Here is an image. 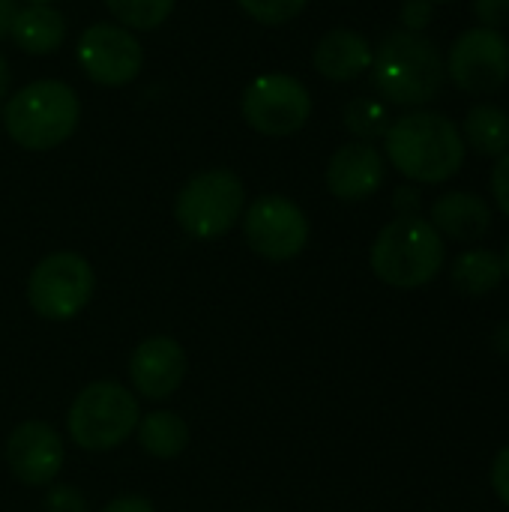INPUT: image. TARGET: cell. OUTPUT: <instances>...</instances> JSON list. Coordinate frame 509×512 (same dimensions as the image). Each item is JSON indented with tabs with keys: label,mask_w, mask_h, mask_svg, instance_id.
I'll return each instance as SVG.
<instances>
[{
	"label": "cell",
	"mask_w": 509,
	"mask_h": 512,
	"mask_svg": "<svg viewBox=\"0 0 509 512\" xmlns=\"http://www.w3.org/2000/svg\"><path fill=\"white\" fill-rule=\"evenodd\" d=\"M243 237L249 249L267 261H291L309 243V219L285 195H261L243 213Z\"/></svg>",
	"instance_id": "30bf717a"
},
{
	"label": "cell",
	"mask_w": 509,
	"mask_h": 512,
	"mask_svg": "<svg viewBox=\"0 0 509 512\" xmlns=\"http://www.w3.org/2000/svg\"><path fill=\"white\" fill-rule=\"evenodd\" d=\"M243 204V180L228 168H210L183 183L174 198V219L192 240H216L240 222Z\"/></svg>",
	"instance_id": "5b68a950"
},
{
	"label": "cell",
	"mask_w": 509,
	"mask_h": 512,
	"mask_svg": "<svg viewBox=\"0 0 509 512\" xmlns=\"http://www.w3.org/2000/svg\"><path fill=\"white\" fill-rule=\"evenodd\" d=\"M444 237L423 216H396L387 222L369 252L372 273L402 291L429 285L444 270Z\"/></svg>",
	"instance_id": "277c9868"
},
{
	"label": "cell",
	"mask_w": 509,
	"mask_h": 512,
	"mask_svg": "<svg viewBox=\"0 0 509 512\" xmlns=\"http://www.w3.org/2000/svg\"><path fill=\"white\" fill-rule=\"evenodd\" d=\"M432 15H435V3L432 0H405L402 3V30H411V33H423L429 24H432Z\"/></svg>",
	"instance_id": "cb8c5ba5"
},
{
	"label": "cell",
	"mask_w": 509,
	"mask_h": 512,
	"mask_svg": "<svg viewBox=\"0 0 509 512\" xmlns=\"http://www.w3.org/2000/svg\"><path fill=\"white\" fill-rule=\"evenodd\" d=\"M399 216H417V207H420V192L414 186H399L396 189V198H393Z\"/></svg>",
	"instance_id": "f1b7e54d"
},
{
	"label": "cell",
	"mask_w": 509,
	"mask_h": 512,
	"mask_svg": "<svg viewBox=\"0 0 509 512\" xmlns=\"http://www.w3.org/2000/svg\"><path fill=\"white\" fill-rule=\"evenodd\" d=\"M243 120L270 138H288L300 132L312 117V93L309 87L285 72L258 75L240 99Z\"/></svg>",
	"instance_id": "ba28073f"
},
{
	"label": "cell",
	"mask_w": 509,
	"mask_h": 512,
	"mask_svg": "<svg viewBox=\"0 0 509 512\" xmlns=\"http://www.w3.org/2000/svg\"><path fill=\"white\" fill-rule=\"evenodd\" d=\"M129 378H132L135 393H141L150 402H162L174 396L186 378V351L168 336L144 339L132 351Z\"/></svg>",
	"instance_id": "5bb4252c"
},
{
	"label": "cell",
	"mask_w": 509,
	"mask_h": 512,
	"mask_svg": "<svg viewBox=\"0 0 509 512\" xmlns=\"http://www.w3.org/2000/svg\"><path fill=\"white\" fill-rule=\"evenodd\" d=\"M474 18L480 27L501 30L509 24V0H474Z\"/></svg>",
	"instance_id": "d4e9b609"
},
{
	"label": "cell",
	"mask_w": 509,
	"mask_h": 512,
	"mask_svg": "<svg viewBox=\"0 0 509 512\" xmlns=\"http://www.w3.org/2000/svg\"><path fill=\"white\" fill-rule=\"evenodd\" d=\"M459 132L465 147H471L480 156L498 159L509 150V111L495 102H477L465 114Z\"/></svg>",
	"instance_id": "ac0fdd59"
},
{
	"label": "cell",
	"mask_w": 509,
	"mask_h": 512,
	"mask_svg": "<svg viewBox=\"0 0 509 512\" xmlns=\"http://www.w3.org/2000/svg\"><path fill=\"white\" fill-rule=\"evenodd\" d=\"M45 510L48 512H87V501L81 498L78 489L72 486H54L45 495Z\"/></svg>",
	"instance_id": "484cf974"
},
{
	"label": "cell",
	"mask_w": 509,
	"mask_h": 512,
	"mask_svg": "<svg viewBox=\"0 0 509 512\" xmlns=\"http://www.w3.org/2000/svg\"><path fill=\"white\" fill-rule=\"evenodd\" d=\"M102 512H156L153 504L147 498H138V495H126V498H114Z\"/></svg>",
	"instance_id": "f546056e"
},
{
	"label": "cell",
	"mask_w": 509,
	"mask_h": 512,
	"mask_svg": "<svg viewBox=\"0 0 509 512\" xmlns=\"http://www.w3.org/2000/svg\"><path fill=\"white\" fill-rule=\"evenodd\" d=\"M105 6L126 30H156L168 21L174 0H105Z\"/></svg>",
	"instance_id": "7402d4cb"
},
{
	"label": "cell",
	"mask_w": 509,
	"mask_h": 512,
	"mask_svg": "<svg viewBox=\"0 0 509 512\" xmlns=\"http://www.w3.org/2000/svg\"><path fill=\"white\" fill-rule=\"evenodd\" d=\"M504 282V264L501 255L492 249H468L453 264V285L465 297H486Z\"/></svg>",
	"instance_id": "ffe728a7"
},
{
	"label": "cell",
	"mask_w": 509,
	"mask_h": 512,
	"mask_svg": "<svg viewBox=\"0 0 509 512\" xmlns=\"http://www.w3.org/2000/svg\"><path fill=\"white\" fill-rule=\"evenodd\" d=\"M66 450L54 426L24 420L6 438V465L24 486H51L63 468Z\"/></svg>",
	"instance_id": "7c38bea8"
},
{
	"label": "cell",
	"mask_w": 509,
	"mask_h": 512,
	"mask_svg": "<svg viewBox=\"0 0 509 512\" xmlns=\"http://www.w3.org/2000/svg\"><path fill=\"white\" fill-rule=\"evenodd\" d=\"M372 57V42L351 27H336L324 33L312 51L315 72L327 81H354L366 75L372 69Z\"/></svg>",
	"instance_id": "9a60e30c"
},
{
	"label": "cell",
	"mask_w": 509,
	"mask_h": 512,
	"mask_svg": "<svg viewBox=\"0 0 509 512\" xmlns=\"http://www.w3.org/2000/svg\"><path fill=\"white\" fill-rule=\"evenodd\" d=\"M369 72L375 90L402 108H426L441 96L447 81V63L438 42L411 30L387 33Z\"/></svg>",
	"instance_id": "7a4b0ae2"
},
{
	"label": "cell",
	"mask_w": 509,
	"mask_h": 512,
	"mask_svg": "<svg viewBox=\"0 0 509 512\" xmlns=\"http://www.w3.org/2000/svg\"><path fill=\"white\" fill-rule=\"evenodd\" d=\"M390 165L414 183H444L465 165V141L459 126L429 108H414L396 117L384 135Z\"/></svg>",
	"instance_id": "6da1fadb"
},
{
	"label": "cell",
	"mask_w": 509,
	"mask_h": 512,
	"mask_svg": "<svg viewBox=\"0 0 509 512\" xmlns=\"http://www.w3.org/2000/svg\"><path fill=\"white\" fill-rule=\"evenodd\" d=\"M9 93V63H6V57L0 54V99Z\"/></svg>",
	"instance_id": "1f68e13d"
},
{
	"label": "cell",
	"mask_w": 509,
	"mask_h": 512,
	"mask_svg": "<svg viewBox=\"0 0 509 512\" xmlns=\"http://www.w3.org/2000/svg\"><path fill=\"white\" fill-rule=\"evenodd\" d=\"M387 177V159L375 144L348 141L327 162V189L339 201L372 198Z\"/></svg>",
	"instance_id": "4fadbf2b"
},
{
	"label": "cell",
	"mask_w": 509,
	"mask_h": 512,
	"mask_svg": "<svg viewBox=\"0 0 509 512\" xmlns=\"http://www.w3.org/2000/svg\"><path fill=\"white\" fill-rule=\"evenodd\" d=\"M9 36L27 54H51L66 42V18L51 3H27L15 12Z\"/></svg>",
	"instance_id": "e0dca14e"
},
{
	"label": "cell",
	"mask_w": 509,
	"mask_h": 512,
	"mask_svg": "<svg viewBox=\"0 0 509 512\" xmlns=\"http://www.w3.org/2000/svg\"><path fill=\"white\" fill-rule=\"evenodd\" d=\"M81 102L66 81L39 78L15 90L3 105L6 135L24 150H51L78 129Z\"/></svg>",
	"instance_id": "3957f363"
},
{
	"label": "cell",
	"mask_w": 509,
	"mask_h": 512,
	"mask_svg": "<svg viewBox=\"0 0 509 512\" xmlns=\"http://www.w3.org/2000/svg\"><path fill=\"white\" fill-rule=\"evenodd\" d=\"M96 291V273L78 252L45 255L27 276V303L45 321L75 318Z\"/></svg>",
	"instance_id": "52a82bcc"
},
{
	"label": "cell",
	"mask_w": 509,
	"mask_h": 512,
	"mask_svg": "<svg viewBox=\"0 0 509 512\" xmlns=\"http://www.w3.org/2000/svg\"><path fill=\"white\" fill-rule=\"evenodd\" d=\"M141 420L138 399L114 381H96L84 387L66 417L69 435L81 450L105 453L120 447Z\"/></svg>",
	"instance_id": "8992f818"
},
{
	"label": "cell",
	"mask_w": 509,
	"mask_h": 512,
	"mask_svg": "<svg viewBox=\"0 0 509 512\" xmlns=\"http://www.w3.org/2000/svg\"><path fill=\"white\" fill-rule=\"evenodd\" d=\"M15 12H18V3L15 0H0V39L9 33V27L15 21Z\"/></svg>",
	"instance_id": "4dcf8cb0"
},
{
	"label": "cell",
	"mask_w": 509,
	"mask_h": 512,
	"mask_svg": "<svg viewBox=\"0 0 509 512\" xmlns=\"http://www.w3.org/2000/svg\"><path fill=\"white\" fill-rule=\"evenodd\" d=\"M432 3H450V0H432Z\"/></svg>",
	"instance_id": "e575fe53"
},
{
	"label": "cell",
	"mask_w": 509,
	"mask_h": 512,
	"mask_svg": "<svg viewBox=\"0 0 509 512\" xmlns=\"http://www.w3.org/2000/svg\"><path fill=\"white\" fill-rule=\"evenodd\" d=\"M27 3H51V0H27Z\"/></svg>",
	"instance_id": "836d02e7"
},
{
	"label": "cell",
	"mask_w": 509,
	"mask_h": 512,
	"mask_svg": "<svg viewBox=\"0 0 509 512\" xmlns=\"http://www.w3.org/2000/svg\"><path fill=\"white\" fill-rule=\"evenodd\" d=\"M429 222L435 231L456 243H477L492 228V207L477 192H447L432 204Z\"/></svg>",
	"instance_id": "2e32d148"
},
{
	"label": "cell",
	"mask_w": 509,
	"mask_h": 512,
	"mask_svg": "<svg viewBox=\"0 0 509 512\" xmlns=\"http://www.w3.org/2000/svg\"><path fill=\"white\" fill-rule=\"evenodd\" d=\"M75 57L81 72L102 87H123L144 66V48L135 33L108 21L90 24L78 36Z\"/></svg>",
	"instance_id": "8fae6325"
},
{
	"label": "cell",
	"mask_w": 509,
	"mask_h": 512,
	"mask_svg": "<svg viewBox=\"0 0 509 512\" xmlns=\"http://www.w3.org/2000/svg\"><path fill=\"white\" fill-rule=\"evenodd\" d=\"M138 444L153 459H177L189 447V426L171 411H153L138 420Z\"/></svg>",
	"instance_id": "d6986e66"
},
{
	"label": "cell",
	"mask_w": 509,
	"mask_h": 512,
	"mask_svg": "<svg viewBox=\"0 0 509 512\" xmlns=\"http://www.w3.org/2000/svg\"><path fill=\"white\" fill-rule=\"evenodd\" d=\"M450 81L468 96H489L509 78V39L492 27H468L447 54Z\"/></svg>",
	"instance_id": "9c48e42d"
},
{
	"label": "cell",
	"mask_w": 509,
	"mask_h": 512,
	"mask_svg": "<svg viewBox=\"0 0 509 512\" xmlns=\"http://www.w3.org/2000/svg\"><path fill=\"white\" fill-rule=\"evenodd\" d=\"M489 186H492V198H495L498 210L509 219V150L504 156H498L492 177H489Z\"/></svg>",
	"instance_id": "4316f807"
},
{
	"label": "cell",
	"mask_w": 509,
	"mask_h": 512,
	"mask_svg": "<svg viewBox=\"0 0 509 512\" xmlns=\"http://www.w3.org/2000/svg\"><path fill=\"white\" fill-rule=\"evenodd\" d=\"M501 264H504V276H509V243H507V252H504V258H501Z\"/></svg>",
	"instance_id": "d6a6232c"
},
{
	"label": "cell",
	"mask_w": 509,
	"mask_h": 512,
	"mask_svg": "<svg viewBox=\"0 0 509 512\" xmlns=\"http://www.w3.org/2000/svg\"><path fill=\"white\" fill-rule=\"evenodd\" d=\"M240 9L258 21V24H267V27H282L288 21H294L309 0H237Z\"/></svg>",
	"instance_id": "603a6c76"
},
{
	"label": "cell",
	"mask_w": 509,
	"mask_h": 512,
	"mask_svg": "<svg viewBox=\"0 0 509 512\" xmlns=\"http://www.w3.org/2000/svg\"><path fill=\"white\" fill-rule=\"evenodd\" d=\"M492 489H495V495L509 507V444L495 456V462H492Z\"/></svg>",
	"instance_id": "83f0119b"
},
{
	"label": "cell",
	"mask_w": 509,
	"mask_h": 512,
	"mask_svg": "<svg viewBox=\"0 0 509 512\" xmlns=\"http://www.w3.org/2000/svg\"><path fill=\"white\" fill-rule=\"evenodd\" d=\"M390 111L384 102L372 99V96H357L345 105V129L357 138V141H378L387 135L390 129Z\"/></svg>",
	"instance_id": "44dd1931"
}]
</instances>
